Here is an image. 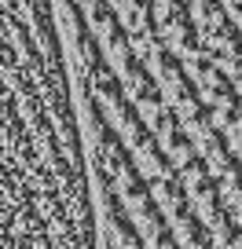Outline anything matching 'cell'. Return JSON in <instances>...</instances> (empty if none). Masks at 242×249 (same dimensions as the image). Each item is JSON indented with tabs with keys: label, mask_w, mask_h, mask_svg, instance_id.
<instances>
[]
</instances>
